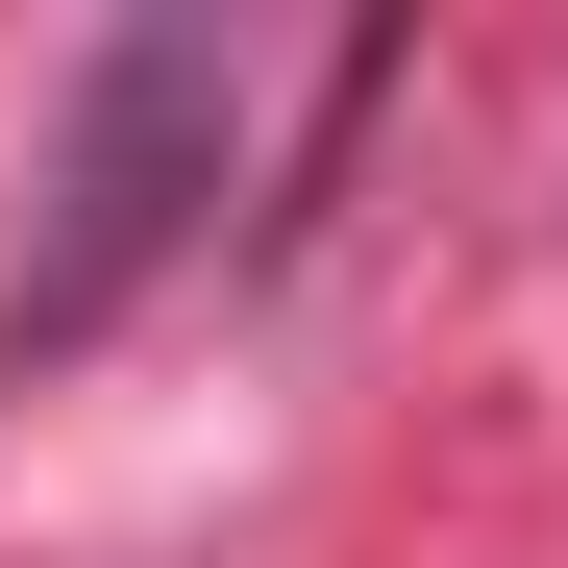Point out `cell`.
<instances>
[{
    "label": "cell",
    "mask_w": 568,
    "mask_h": 568,
    "mask_svg": "<svg viewBox=\"0 0 568 568\" xmlns=\"http://www.w3.org/2000/svg\"><path fill=\"white\" fill-rule=\"evenodd\" d=\"M223 173H247V50L223 26H100L74 50V124H50V223H26V272H0V371L100 346L149 272L199 247Z\"/></svg>",
    "instance_id": "obj_1"
}]
</instances>
